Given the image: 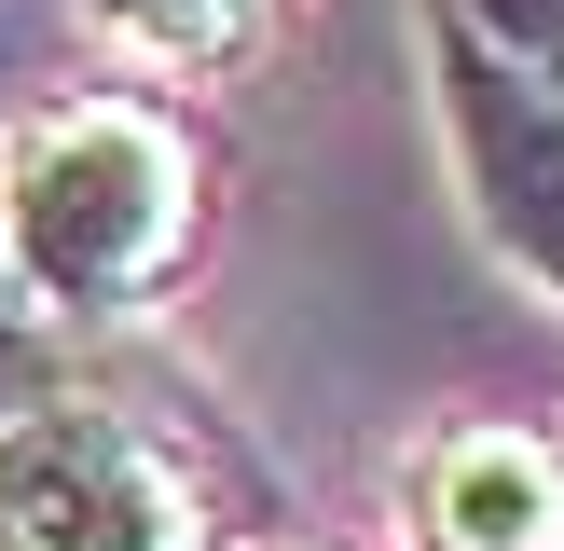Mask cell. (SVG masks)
<instances>
[{
    "instance_id": "2",
    "label": "cell",
    "mask_w": 564,
    "mask_h": 551,
    "mask_svg": "<svg viewBox=\"0 0 564 551\" xmlns=\"http://www.w3.org/2000/svg\"><path fill=\"white\" fill-rule=\"evenodd\" d=\"M0 551H220V496L152 413L28 386L0 413Z\"/></svg>"
},
{
    "instance_id": "5",
    "label": "cell",
    "mask_w": 564,
    "mask_h": 551,
    "mask_svg": "<svg viewBox=\"0 0 564 551\" xmlns=\"http://www.w3.org/2000/svg\"><path fill=\"white\" fill-rule=\"evenodd\" d=\"M262 14L275 0H83V28L138 69H220V55L262 42Z\"/></svg>"
},
{
    "instance_id": "1",
    "label": "cell",
    "mask_w": 564,
    "mask_h": 551,
    "mask_svg": "<svg viewBox=\"0 0 564 551\" xmlns=\"http://www.w3.org/2000/svg\"><path fill=\"white\" fill-rule=\"evenodd\" d=\"M193 235H207V152L138 83H83L0 138V317L14 331H110L165 303Z\"/></svg>"
},
{
    "instance_id": "3",
    "label": "cell",
    "mask_w": 564,
    "mask_h": 551,
    "mask_svg": "<svg viewBox=\"0 0 564 551\" xmlns=\"http://www.w3.org/2000/svg\"><path fill=\"white\" fill-rule=\"evenodd\" d=\"M413 28H427V97H441V138H455L468 220L496 235V262H510L523 290L564 303V97L523 83L510 55H482L455 14H427V0H413Z\"/></svg>"
},
{
    "instance_id": "6",
    "label": "cell",
    "mask_w": 564,
    "mask_h": 551,
    "mask_svg": "<svg viewBox=\"0 0 564 551\" xmlns=\"http://www.w3.org/2000/svg\"><path fill=\"white\" fill-rule=\"evenodd\" d=\"M427 14H455L482 55H510L523 83H551V97H564V0H427Z\"/></svg>"
},
{
    "instance_id": "8",
    "label": "cell",
    "mask_w": 564,
    "mask_h": 551,
    "mask_svg": "<svg viewBox=\"0 0 564 551\" xmlns=\"http://www.w3.org/2000/svg\"><path fill=\"white\" fill-rule=\"evenodd\" d=\"M0 331H14V317H0Z\"/></svg>"
},
{
    "instance_id": "7",
    "label": "cell",
    "mask_w": 564,
    "mask_h": 551,
    "mask_svg": "<svg viewBox=\"0 0 564 551\" xmlns=\"http://www.w3.org/2000/svg\"><path fill=\"white\" fill-rule=\"evenodd\" d=\"M14 400H28V345L0 331V413H14Z\"/></svg>"
},
{
    "instance_id": "4",
    "label": "cell",
    "mask_w": 564,
    "mask_h": 551,
    "mask_svg": "<svg viewBox=\"0 0 564 551\" xmlns=\"http://www.w3.org/2000/svg\"><path fill=\"white\" fill-rule=\"evenodd\" d=\"M413 551H564V441L538 428H441L400 468Z\"/></svg>"
}]
</instances>
